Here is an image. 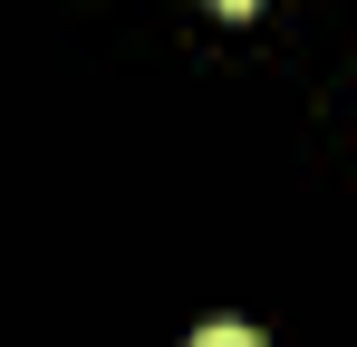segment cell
I'll return each mask as SVG.
<instances>
[{"instance_id": "cell-2", "label": "cell", "mask_w": 357, "mask_h": 347, "mask_svg": "<svg viewBox=\"0 0 357 347\" xmlns=\"http://www.w3.org/2000/svg\"><path fill=\"white\" fill-rule=\"evenodd\" d=\"M213 10H232V20H251V10H261V0H213Z\"/></svg>"}, {"instance_id": "cell-1", "label": "cell", "mask_w": 357, "mask_h": 347, "mask_svg": "<svg viewBox=\"0 0 357 347\" xmlns=\"http://www.w3.org/2000/svg\"><path fill=\"white\" fill-rule=\"evenodd\" d=\"M193 347H261V328H241V318H213V328H193Z\"/></svg>"}]
</instances>
